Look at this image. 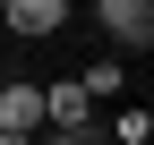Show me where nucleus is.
<instances>
[{"mask_svg": "<svg viewBox=\"0 0 154 145\" xmlns=\"http://www.w3.org/2000/svg\"><path fill=\"white\" fill-rule=\"evenodd\" d=\"M120 145H154V120L137 111V102H128V111H120Z\"/></svg>", "mask_w": 154, "mask_h": 145, "instance_id": "obj_5", "label": "nucleus"}, {"mask_svg": "<svg viewBox=\"0 0 154 145\" xmlns=\"http://www.w3.org/2000/svg\"><path fill=\"white\" fill-rule=\"evenodd\" d=\"M0 26L34 43V34H51V26H69V9H60V0H9V9H0Z\"/></svg>", "mask_w": 154, "mask_h": 145, "instance_id": "obj_3", "label": "nucleus"}, {"mask_svg": "<svg viewBox=\"0 0 154 145\" xmlns=\"http://www.w3.org/2000/svg\"><path fill=\"white\" fill-rule=\"evenodd\" d=\"M34 145H86V137H34Z\"/></svg>", "mask_w": 154, "mask_h": 145, "instance_id": "obj_6", "label": "nucleus"}, {"mask_svg": "<svg viewBox=\"0 0 154 145\" xmlns=\"http://www.w3.org/2000/svg\"><path fill=\"white\" fill-rule=\"evenodd\" d=\"M94 26H103L120 51H146V43H154V9H146V0H103V9H94Z\"/></svg>", "mask_w": 154, "mask_h": 145, "instance_id": "obj_1", "label": "nucleus"}, {"mask_svg": "<svg viewBox=\"0 0 154 145\" xmlns=\"http://www.w3.org/2000/svg\"><path fill=\"white\" fill-rule=\"evenodd\" d=\"M77 94H86V102H94V94H120V60H94L86 77H77Z\"/></svg>", "mask_w": 154, "mask_h": 145, "instance_id": "obj_4", "label": "nucleus"}, {"mask_svg": "<svg viewBox=\"0 0 154 145\" xmlns=\"http://www.w3.org/2000/svg\"><path fill=\"white\" fill-rule=\"evenodd\" d=\"M0 145H17V137H0Z\"/></svg>", "mask_w": 154, "mask_h": 145, "instance_id": "obj_7", "label": "nucleus"}, {"mask_svg": "<svg viewBox=\"0 0 154 145\" xmlns=\"http://www.w3.org/2000/svg\"><path fill=\"white\" fill-rule=\"evenodd\" d=\"M0 137H17V145L43 137V85H0Z\"/></svg>", "mask_w": 154, "mask_h": 145, "instance_id": "obj_2", "label": "nucleus"}]
</instances>
